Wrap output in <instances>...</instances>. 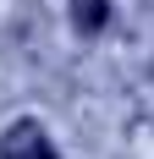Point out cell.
<instances>
[{
  "label": "cell",
  "instance_id": "6da1fadb",
  "mask_svg": "<svg viewBox=\"0 0 154 159\" xmlns=\"http://www.w3.org/2000/svg\"><path fill=\"white\" fill-rule=\"evenodd\" d=\"M0 159H55V143L39 121H17L6 137H0Z\"/></svg>",
  "mask_w": 154,
  "mask_h": 159
},
{
  "label": "cell",
  "instance_id": "7a4b0ae2",
  "mask_svg": "<svg viewBox=\"0 0 154 159\" xmlns=\"http://www.w3.org/2000/svg\"><path fill=\"white\" fill-rule=\"evenodd\" d=\"M110 22V0H72V28L77 33H99Z\"/></svg>",
  "mask_w": 154,
  "mask_h": 159
}]
</instances>
